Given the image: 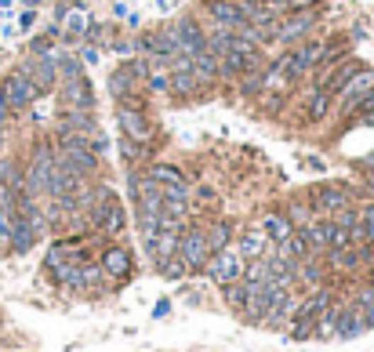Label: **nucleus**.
I'll return each mask as SVG.
<instances>
[{"label": "nucleus", "instance_id": "9", "mask_svg": "<svg viewBox=\"0 0 374 352\" xmlns=\"http://www.w3.org/2000/svg\"><path fill=\"white\" fill-rule=\"evenodd\" d=\"M95 226L109 236H116L123 229V207L113 200V197H102L99 193V204H95Z\"/></svg>", "mask_w": 374, "mask_h": 352}, {"label": "nucleus", "instance_id": "2", "mask_svg": "<svg viewBox=\"0 0 374 352\" xmlns=\"http://www.w3.org/2000/svg\"><path fill=\"white\" fill-rule=\"evenodd\" d=\"M207 273H211V280L214 283H233V280H240L243 276V258H240V251H233V247H222V251H214L211 258H207Z\"/></svg>", "mask_w": 374, "mask_h": 352}, {"label": "nucleus", "instance_id": "22", "mask_svg": "<svg viewBox=\"0 0 374 352\" xmlns=\"http://www.w3.org/2000/svg\"><path fill=\"white\" fill-rule=\"evenodd\" d=\"M353 240L360 243H374V207H363L353 221Z\"/></svg>", "mask_w": 374, "mask_h": 352}, {"label": "nucleus", "instance_id": "28", "mask_svg": "<svg viewBox=\"0 0 374 352\" xmlns=\"http://www.w3.org/2000/svg\"><path fill=\"white\" fill-rule=\"evenodd\" d=\"M302 233H305L309 247H327V240H331V221H324V226H305Z\"/></svg>", "mask_w": 374, "mask_h": 352}, {"label": "nucleus", "instance_id": "15", "mask_svg": "<svg viewBox=\"0 0 374 352\" xmlns=\"http://www.w3.org/2000/svg\"><path fill=\"white\" fill-rule=\"evenodd\" d=\"M211 15L222 22L226 29H247V18L240 15L236 0H211Z\"/></svg>", "mask_w": 374, "mask_h": 352}, {"label": "nucleus", "instance_id": "26", "mask_svg": "<svg viewBox=\"0 0 374 352\" xmlns=\"http://www.w3.org/2000/svg\"><path fill=\"white\" fill-rule=\"evenodd\" d=\"M262 251H265V233H247L240 240V258H258Z\"/></svg>", "mask_w": 374, "mask_h": 352}, {"label": "nucleus", "instance_id": "30", "mask_svg": "<svg viewBox=\"0 0 374 352\" xmlns=\"http://www.w3.org/2000/svg\"><path fill=\"white\" fill-rule=\"evenodd\" d=\"M229 243V226H214L211 233H207V247H211V254L214 251H222Z\"/></svg>", "mask_w": 374, "mask_h": 352}, {"label": "nucleus", "instance_id": "39", "mask_svg": "<svg viewBox=\"0 0 374 352\" xmlns=\"http://www.w3.org/2000/svg\"><path fill=\"white\" fill-rule=\"evenodd\" d=\"M370 123H374V113H370Z\"/></svg>", "mask_w": 374, "mask_h": 352}, {"label": "nucleus", "instance_id": "10", "mask_svg": "<svg viewBox=\"0 0 374 352\" xmlns=\"http://www.w3.org/2000/svg\"><path fill=\"white\" fill-rule=\"evenodd\" d=\"M22 77H29L33 80V87L44 94L55 80H58V62H51V58H33V62H26V66L18 70Z\"/></svg>", "mask_w": 374, "mask_h": 352}, {"label": "nucleus", "instance_id": "32", "mask_svg": "<svg viewBox=\"0 0 374 352\" xmlns=\"http://www.w3.org/2000/svg\"><path fill=\"white\" fill-rule=\"evenodd\" d=\"M66 29H70L73 37H80L84 29H87V15H84V11H70V15H66Z\"/></svg>", "mask_w": 374, "mask_h": 352}, {"label": "nucleus", "instance_id": "29", "mask_svg": "<svg viewBox=\"0 0 374 352\" xmlns=\"http://www.w3.org/2000/svg\"><path fill=\"white\" fill-rule=\"evenodd\" d=\"M353 243V233L346 229V226H338V221H331V240H327V247H334V251H346Z\"/></svg>", "mask_w": 374, "mask_h": 352}, {"label": "nucleus", "instance_id": "34", "mask_svg": "<svg viewBox=\"0 0 374 352\" xmlns=\"http://www.w3.org/2000/svg\"><path fill=\"white\" fill-rule=\"evenodd\" d=\"M313 4H317V0H284L280 8H284V11H309Z\"/></svg>", "mask_w": 374, "mask_h": 352}, {"label": "nucleus", "instance_id": "21", "mask_svg": "<svg viewBox=\"0 0 374 352\" xmlns=\"http://www.w3.org/2000/svg\"><path fill=\"white\" fill-rule=\"evenodd\" d=\"M204 84H207V80H204L193 66H189V70H178V73L171 77V87H175V91H182V94H193V91H200Z\"/></svg>", "mask_w": 374, "mask_h": 352}, {"label": "nucleus", "instance_id": "33", "mask_svg": "<svg viewBox=\"0 0 374 352\" xmlns=\"http://www.w3.org/2000/svg\"><path fill=\"white\" fill-rule=\"evenodd\" d=\"M145 80H149V87H153V91H167V87H171V73H164V70L145 73Z\"/></svg>", "mask_w": 374, "mask_h": 352}, {"label": "nucleus", "instance_id": "13", "mask_svg": "<svg viewBox=\"0 0 374 352\" xmlns=\"http://www.w3.org/2000/svg\"><path fill=\"white\" fill-rule=\"evenodd\" d=\"M102 273L109 276V280H123L131 273V254L123 251V247H109L106 254H102Z\"/></svg>", "mask_w": 374, "mask_h": 352}, {"label": "nucleus", "instance_id": "3", "mask_svg": "<svg viewBox=\"0 0 374 352\" xmlns=\"http://www.w3.org/2000/svg\"><path fill=\"white\" fill-rule=\"evenodd\" d=\"M320 55H324V44H320V40H305V44H298L295 51H287L284 58H280V66H284L287 77L295 80V77H302V73H309V70H317Z\"/></svg>", "mask_w": 374, "mask_h": 352}, {"label": "nucleus", "instance_id": "36", "mask_svg": "<svg viewBox=\"0 0 374 352\" xmlns=\"http://www.w3.org/2000/svg\"><path fill=\"white\" fill-rule=\"evenodd\" d=\"M367 185H370V193H374V167H370V178H367Z\"/></svg>", "mask_w": 374, "mask_h": 352}, {"label": "nucleus", "instance_id": "6", "mask_svg": "<svg viewBox=\"0 0 374 352\" xmlns=\"http://www.w3.org/2000/svg\"><path fill=\"white\" fill-rule=\"evenodd\" d=\"M327 309H331V295H327V291H317L313 298H309V302L298 309V327H295V338H309V334H313L317 319H320Z\"/></svg>", "mask_w": 374, "mask_h": 352}, {"label": "nucleus", "instance_id": "38", "mask_svg": "<svg viewBox=\"0 0 374 352\" xmlns=\"http://www.w3.org/2000/svg\"><path fill=\"white\" fill-rule=\"evenodd\" d=\"M26 4H29V8H33V4H40V0H26Z\"/></svg>", "mask_w": 374, "mask_h": 352}, {"label": "nucleus", "instance_id": "17", "mask_svg": "<svg viewBox=\"0 0 374 352\" xmlns=\"http://www.w3.org/2000/svg\"><path fill=\"white\" fill-rule=\"evenodd\" d=\"M142 51H149V55H160V58L175 55V51H178L175 33H145V37H142Z\"/></svg>", "mask_w": 374, "mask_h": 352}, {"label": "nucleus", "instance_id": "19", "mask_svg": "<svg viewBox=\"0 0 374 352\" xmlns=\"http://www.w3.org/2000/svg\"><path fill=\"white\" fill-rule=\"evenodd\" d=\"M262 233H265L269 240H276V243H284V240L295 233V226H291V218H284V214H269L265 226H262Z\"/></svg>", "mask_w": 374, "mask_h": 352}, {"label": "nucleus", "instance_id": "4", "mask_svg": "<svg viewBox=\"0 0 374 352\" xmlns=\"http://www.w3.org/2000/svg\"><path fill=\"white\" fill-rule=\"evenodd\" d=\"M116 116H120V131H123V138H131V142H138V145H145V142L153 138V127H149V120H145V113H142L138 106L120 102Z\"/></svg>", "mask_w": 374, "mask_h": 352}, {"label": "nucleus", "instance_id": "20", "mask_svg": "<svg viewBox=\"0 0 374 352\" xmlns=\"http://www.w3.org/2000/svg\"><path fill=\"white\" fill-rule=\"evenodd\" d=\"M287 84H291V77H287V70L280 66V62H273V66L262 73V87H265V91H273V94H284V91H287Z\"/></svg>", "mask_w": 374, "mask_h": 352}, {"label": "nucleus", "instance_id": "11", "mask_svg": "<svg viewBox=\"0 0 374 352\" xmlns=\"http://www.w3.org/2000/svg\"><path fill=\"white\" fill-rule=\"evenodd\" d=\"M131 193H135V200L142 204V211H164V189L153 182L149 175L145 178H131Z\"/></svg>", "mask_w": 374, "mask_h": 352}, {"label": "nucleus", "instance_id": "24", "mask_svg": "<svg viewBox=\"0 0 374 352\" xmlns=\"http://www.w3.org/2000/svg\"><path fill=\"white\" fill-rule=\"evenodd\" d=\"M309 251V240H305V233H291L284 243H280V254H284L287 262H295V258H302V254Z\"/></svg>", "mask_w": 374, "mask_h": 352}, {"label": "nucleus", "instance_id": "1", "mask_svg": "<svg viewBox=\"0 0 374 352\" xmlns=\"http://www.w3.org/2000/svg\"><path fill=\"white\" fill-rule=\"evenodd\" d=\"M37 94L40 91L33 87V80L22 77V73H11L4 84H0V106H4L8 113H22L26 106H33Z\"/></svg>", "mask_w": 374, "mask_h": 352}, {"label": "nucleus", "instance_id": "18", "mask_svg": "<svg viewBox=\"0 0 374 352\" xmlns=\"http://www.w3.org/2000/svg\"><path fill=\"white\" fill-rule=\"evenodd\" d=\"M193 70H197L204 80H211V77L222 73V58H218L211 48H204V51H197V55H193Z\"/></svg>", "mask_w": 374, "mask_h": 352}, {"label": "nucleus", "instance_id": "25", "mask_svg": "<svg viewBox=\"0 0 374 352\" xmlns=\"http://www.w3.org/2000/svg\"><path fill=\"white\" fill-rule=\"evenodd\" d=\"M149 178L157 182V185H185L182 171H178V167H167V164H157V167H149Z\"/></svg>", "mask_w": 374, "mask_h": 352}, {"label": "nucleus", "instance_id": "14", "mask_svg": "<svg viewBox=\"0 0 374 352\" xmlns=\"http://www.w3.org/2000/svg\"><path fill=\"white\" fill-rule=\"evenodd\" d=\"M309 26H313V15H309V11H298L295 18H287V22L273 26V40H284V44H287V40H298Z\"/></svg>", "mask_w": 374, "mask_h": 352}, {"label": "nucleus", "instance_id": "27", "mask_svg": "<svg viewBox=\"0 0 374 352\" xmlns=\"http://www.w3.org/2000/svg\"><path fill=\"white\" fill-rule=\"evenodd\" d=\"M331 102H334V94L320 87V91L313 94V102H309V116H313V120H324V116H327V109H331Z\"/></svg>", "mask_w": 374, "mask_h": 352}, {"label": "nucleus", "instance_id": "5", "mask_svg": "<svg viewBox=\"0 0 374 352\" xmlns=\"http://www.w3.org/2000/svg\"><path fill=\"white\" fill-rule=\"evenodd\" d=\"M55 164L58 160L51 156V149L40 145L37 156H33V164H29V175H26V193H48V178H51Z\"/></svg>", "mask_w": 374, "mask_h": 352}, {"label": "nucleus", "instance_id": "7", "mask_svg": "<svg viewBox=\"0 0 374 352\" xmlns=\"http://www.w3.org/2000/svg\"><path fill=\"white\" fill-rule=\"evenodd\" d=\"M370 87H374V73H370V70H356L346 84L338 87L334 99H338L341 106H346V109H356V106H360V99H363V94H367Z\"/></svg>", "mask_w": 374, "mask_h": 352}, {"label": "nucleus", "instance_id": "16", "mask_svg": "<svg viewBox=\"0 0 374 352\" xmlns=\"http://www.w3.org/2000/svg\"><path fill=\"white\" fill-rule=\"evenodd\" d=\"M313 204L320 211H346L349 207V197L341 193V189H334V185H317L313 189Z\"/></svg>", "mask_w": 374, "mask_h": 352}, {"label": "nucleus", "instance_id": "35", "mask_svg": "<svg viewBox=\"0 0 374 352\" xmlns=\"http://www.w3.org/2000/svg\"><path fill=\"white\" fill-rule=\"evenodd\" d=\"M356 109H360V113H367V116L374 113V87H370V91L363 94V99H360V106H356Z\"/></svg>", "mask_w": 374, "mask_h": 352}, {"label": "nucleus", "instance_id": "23", "mask_svg": "<svg viewBox=\"0 0 374 352\" xmlns=\"http://www.w3.org/2000/svg\"><path fill=\"white\" fill-rule=\"evenodd\" d=\"M66 102H70V109H80V106L87 109V106H91V87H87V80L77 77V80L66 84Z\"/></svg>", "mask_w": 374, "mask_h": 352}, {"label": "nucleus", "instance_id": "8", "mask_svg": "<svg viewBox=\"0 0 374 352\" xmlns=\"http://www.w3.org/2000/svg\"><path fill=\"white\" fill-rule=\"evenodd\" d=\"M178 258L185 262V269H200V265H207V258H211L207 236H204V233L182 236V240H178Z\"/></svg>", "mask_w": 374, "mask_h": 352}, {"label": "nucleus", "instance_id": "37", "mask_svg": "<svg viewBox=\"0 0 374 352\" xmlns=\"http://www.w3.org/2000/svg\"><path fill=\"white\" fill-rule=\"evenodd\" d=\"M265 4H273V8H280V4H284V0H265Z\"/></svg>", "mask_w": 374, "mask_h": 352}, {"label": "nucleus", "instance_id": "12", "mask_svg": "<svg viewBox=\"0 0 374 352\" xmlns=\"http://www.w3.org/2000/svg\"><path fill=\"white\" fill-rule=\"evenodd\" d=\"M175 44H178V51L182 55H197V51H204L207 48V37L200 33V26H193V22H182L178 29H175Z\"/></svg>", "mask_w": 374, "mask_h": 352}, {"label": "nucleus", "instance_id": "31", "mask_svg": "<svg viewBox=\"0 0 374 352\" xmlns=\"http://www.w3.org/2000/svg\"><path fill=\"white\" fill-rule=\"evenodd\" d=\"M120 149H123V160H128V164H142V160H145V149L138 142H131V138H123Z\"/></svg>", "mask_w": 374, "mask_h": 352}]
</instances>
